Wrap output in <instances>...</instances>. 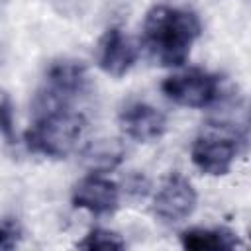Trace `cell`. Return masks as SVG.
Listing matches in <instances>:
<instances>
[{
  "label": "cell",
  "instance_id": "1",
  "mask_svg": "<svg viewBox=\"0 0 251 251\" xmlns=\"http://www.w3.org/2000/svg\"><path fill=\"white\" fill-rule=\"evenodd\" d=\"M200 29L202 25L194 12L153 6L143 22V45L159 65L180 67L186 63Z\"/></svg>",
  "mask_w": 251,
  "mask_h": 251
},
{
  "label": "cell",
  "instance_id": "2",
  "mask_svg": "<svg viewBox=\"0 0 251 251\" xmlns=\"http://www.w3.org/2000/svg\"><path fill=\"white\" fill-rule=\"evenodd\" d=\"M86 131V120L73 106L35 110V120L24 133V141L29 151L63 159L76 151Z\"/></svg>",
  "mask_w": 251,
  "mask_h": 251
},
{
  "label": "cell",
  "instance_id": "3",
  "mask_svg": "<svg viewBox=\"0 0 251 251\" xmlns=\"http://www.w3.org/2000/svg\"><path fill=\"white\" fill-rule=\"evenodd\" d=\"M241 143L243 139L235 126L226 122L208 124L192 141L190 159L200 173L222 176L231 171Z\"/></svg>",
  "mask_w": 251,
  "mask_h": 251
},
{
  "label": "cell",
  "instance_id": "4",
  "mask_svg": "<svg viewBox=\"0 0 251 251\" xmlns=\"http://www.w3.org/2000/svg\"><path fill=\"white\" fill-rule=\"evenodd\" d=\"M88 71L80 61H55L47 69L45 86L37 94L35 110L71 106L78 96H82L88 90Z\"/></svg>",
  "mask_w": 251,
  "mask_h": 251
},
{
  "label": "cell",
  "instance_id": "5",
  "mask_svg": "<svg viewBox=\"0 0 251 251\" xmlns=\"http://www.w3.org/2000/svg\"><path fill=\"white\" fill-rule=\"evenodd\" d=\"M163 94L176 106L210 108L222 98V82L204 69H186L167 76L161 82Z\"/></svg>",
  "mask_w": 251,
  "mask_h": 251
},
{
  "label": "cell",
  "instance_id": "6",
  "mask_svg": "<svg viewBox=\"0 0 251 251\" xmlns=\"http://www.w3.org/2000/svg\"><path fill=\"white\" fill-rule=\"evenodd\" d=\"M122 188L104 173H88L82 176L71 192V202L90 212L92 216H110L118 210Z\"/></svg>",
  "mask_w": 251,
  "mask_h": 251
},
{
  "label": "cell",
  "instance_id": "7",
  "mask_svg": "<svg viewBox=\"0 0 251 251\" xmlns=\"http://www.w3.org/2000/svg\"><path fill=\"white\" fill-rule=\"evenodd\" d=\"M196 204H198V194L192 182L178 173L171 175L153 196L155 216L169 224H176L192 216Z\"/></svg>",
  "mask_w": 251,
  "mask_h": 251
},
{
  "label": "cell",
  "instance_id": "8",
  "mask_svg": "<svg viewBox=\"0 0 251 251\" xmlns=\"http://www.w3.org/2000/svg\"><path fill=\"white\" fill-rule=\"evenodd\" d=\"M118 124L126 137L139 143H151L167 129L165 114L141 100L127 102L118 114Z\"/></svg>",
  "mask_w": 251,
  "mask_h": 251
},
{
  "label": "cell",
  "instance_id": "9",
  "mask_svg": "<svg viewBox=\"0 0 251 251\" xmlns=\"http://www.w3.org/2000/svg\"><path fill=\"white\" fill-rule=\"evenodd\" d=\"M96 63L98 67L110 76H124L137 61V47L135 43L120 29L108 27L96 45Z\"/></svg>",
  "mask_w": 251,
  "mask_h": 251
},
{
  "label": "cell",
  "instance_id": "10",
  "mask_svg": "<svg viewBox=\"0 0 251 251\" xmlns=\"http://www.w3.org/2000/svg\"><path fill=\"white\" fill-rule=\"evenodd\" d=\"M180 245L190 251H226L239 247V239L224 227H188L180 233Z\"/></svg>",
  "mask_w": 251,
  "mask_h": 251
},
{
  "label": "cell",
  "instance_id": "11",
  "mask_svg": "<svg viewBox=\"0 0 251 251\" xmlns=\"http://www.w3.org/2000/svg\"><path fill=\"white\" fill-rule=\"evenodd\" d=\"M82 157L92 173H108L124 159V147L116 139H98L84 147Z\"/></svg>",
  "mask_w": 251,
  "mask_h": 251
},
{
  "label": "cell",
  "instance_id": "12",
  "mask_svg": "<svg viewBox=\"0 0 251 251\" xmlns=\"http://www.w3.org/2000/svg\"><path fill=\"white\" fill-rule=\"evenodd\" d=\"M76 247L88 249V251H118L126 247V241L112 229L106 227H92L78 243Z\"/></svg>",
  "mask_w": 251,
  "mask_h": 251
},
{
  "label": "cell",
  "instance_id": "13",
  "mask_svg": "<svg viewBox=\"0 0 251 251\" xmlns=\"http://www.w3.org/2000/svg\"><path fill=\"white\" fill-rule=\"evenodd\" d=\"M0 135L8 141H16V126H14V104L6 90L0 88Z\"/></svg>",
  "mask_w": 251,
  "mask_h": 251
},
{
  "label": "cell",
  "instance_id": "14",
  "mask_svg": "<svg viewBox=\"0 0 251 251\" xmlns=\"http://www.w3.org/2000/svg\"><path fill=\"white\" fill-rule=\"evenodd\" d=\"M147 188H149V182L145 180L143 175H133V176H129L127 182H126V192H127V194L141 196V198L147 194Z\"/></svg>",
  "mask_w": 251,
  "mask_h": 251
},
{
  "label": "cell",
  "instance_id": "15",
  "mask_svg": "<svg viewBox=\"0 0 251 251\" xmlns=\"http://www.w3.org/2000/svg\"><path fill=\"white\" fill-rule=\"evenodd\" d=\"M16 245V233L12 227L0 224V249H12Z\"/></svg>",
  "mask_w": 251,
  "mask_h": 251
}]
</instances>
